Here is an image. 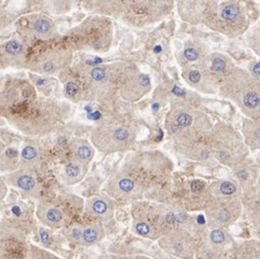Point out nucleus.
Listing matches in <instances>:
<instances>
[{
  "label": "nucleus",
  "instance_id": "9",
  "mask_svg": "<svg viewBox=\"0 0 260 259\" xmlns=\"http://www.w3.org/2000/svg\"><path fill=\"white\" fill-rule=\"evenodd\" d=\"M176 228L174 212L149 202H136L132 210V230L137 236L159 240Z\"/></svg>",
  "mask_w": 260,
  "mask_h": 259
},
{
  "label": "nucleus",
  "instance_id": "21",
  "mask_svg": "<svg viewBox=\"0 0 260 259\" xmlns=\"http://www.w3.org/2000/svg\"><path fill=\"white\" fill-rule=\"evenodd\" d=\"M158 242L166 252L180 258H192L197 249L193 237L183 228L173 229L159 239Z\"/></svg>",
  "mask_w": 260,
  "mask_h": 259
},
{
  "label": "nucleus",
  "instance_id": "40",
  "mask_svg": "<svg viewBox=\"0 0 260 259\" xmlns=\"http://www.w3.org/2000/svg\"><path fill=\"white\" fill-rule=\"evenodd\" d=\"M245 39L248 48L260 57V20L245 33Z\"/></svg>",
  "mask_w": 260,
  "mask_h": 259
},
{
  "label": "nucleus",
  "instance_id": "18",
  "mask_svg": "<svg viewBox=\"0 0 260 259\" xmlns=\"http://www.w3.org/2000/svg\"><path fill=\"white\" fill-rule=\"evenodd\" d=\"M152 90V82L149 75L140 71L135 65L129 64L119 96L127 103L141 101Z\"/></svg>",
  "mask_w": 260,
  "mask_h": 259
},
{
  "label": "nucleus",
  "instance_id": "4",
  "mask_svg": "<svg viewBox=\"0 0 260 259\" xmlns=\"http://www.w3.org/2000/svg\"><path fill=\"white\" fill-rule=\"evenodd\" d=\"M174 163L160 150L136 151L128 155L119 171L124 173L144 191L158 187L171 178Z\"/></svg>",
  "mask_w": 260,
  "mask_h": 259
},
{
  "label": "nucleus",
  "instance_id": "35",
  "mask_svg": "<svg viewBox=\"0 0 260 259\" xmlns=\"http://www.w3.org/2000/svg\"><path fill=\"white\" fill-rule=\"evenodd\" d=\"M254 188L245 192V203L249 221L260 237V195L255 191Z\"/></svg>",
  "mask_w": 260,
  "mask_h": 259
},
{
  "label": "nucleus",
  "instance_id": "17",
  "mask_svg": "<svg viewBox=\"0 0 260 259\" xmlns=\"http://www.w3.org/2000/svg\"><path fill=\"white\" fill-rule=\"evenodd\" d=\"M181 77L190 88L205 95L218 94L222 83L209 67L202 63V60L200 63L181 68Z\"/></svg>",
  "mask_w": 260,
  "mask_h": 259
},
{
  "label": "nucleus",
  "instance_id": "42",
  "mask_svg": "<svg viewBox=\"0 0 260 259\" xmlns=\"http://www.w3.org/2000/svg\"><path fill=\"white\" fill-rule=\"evenodd\" d=\"M247 72L250 76L254 77L255 79L260 80V59L253 60V62L248 65Z\"/></svg>",
  "mask_w": 260,
  "mask_h": 259
},
{
  "label": "nucleus",
  "instance_id": "43",
  "mask_svg": "<svg viewBox=\"0 0 260 259\" xmlns=\"http://www.w3.org/2000/svg\"><path fill=\"white\" fill-rule=\"evenodd\" d=\"M8 193V185L6 184V181L0 179V201H3L4 199L7 197Z\"/></svg>",
  "mask_w": 260,
  "mask_h": 259
},
{
  "label": "nucleus",
  "instance_id": "23",
  "mask_svg": "<svg viewBox=\"0 0 260 259\" xmlns=\"http://www.w3.org/2000/svg\"><path fill=\"white\" fill-rule=\"evenodd\" d=\"M5 181L8 186L19 190L26 199H39L41 186L35 170L21 167L12 173L6 175Z\"/></svg>",
  "mask_w": 260,
  "mask_h": 259
},
{
  "label": "nucleus",
  "instance_id": "10",
  "mask_svg": "<svg viewBox=\"0 0 260 259\" xmlns=\"http://www.w3.org/2000/svg\"><path fill=\"white\" fill-rule=\"evenodd\" d=\"M174 2H117L114 17L135 28H145L158 23L173 11Z\"/></svg>",
  "mask_w": 260,
  "mask_h": 259
},
{
  "label": "nucleus",
  "instance_id": "13",
  "mask_svg": "<svg viewBox=\"0 0 260 259\" xmlns=\"http://www.w3.org/2000/svg\"><path fill=\"white\" fill-rule=\"evenodd\" d=\"M29 245L26 232L19 222L0 220V259H26Z\"/></svg>",
  "mask_w": 260,
  "mask_h": 259
},
{
  "label": "nucleus",
  "instance_id": "2",
  "mask_svg": "<svg viewBox=\"0 0 260 259\" xmlns=\"http://www.w3.org/2000/svg\"><path fill=\"white\" fill-rule=\"evenodd\" d=\"M64 103L48 98H37L12 112L6 119L26 135H45L53 132L69 114Z\"/></svg>",
  "mask_w": 260,
  "mask_h": 259
},
{
  "label": "nucleus",
  "instance_id": "46",
  "mask_svg": "<svg viewBox=\"0 0 260 259\" xmlns=\"http://www.w3.org/2000/svg\"><path fill=\"white\" fill-rule=\"evenodd\" d=\"M136 259H149V258H147V257H138Z\"/></svg>",
  "mask_w": 260,
  "mask_h": 259
},
{
  "label": "nucleus",
  "instance_id": "14",
  "mask_svg": "<svg viewBox=\"0 0 260 259\" xmlns=\"http://www.w3.org/2000/svg\"><path fill=\"white\" fill-rule=\"evenodd\" d=\"M243 204L237 196L210 197L205 205V215L211 228H226L241 216Z\"/></svg>",
  "mask_w": 260,
  "mask_h": 259
},
{
  "label": "nucleus",
  "instance_id": "7",
  "mask_svg": "<svg viewBox=\"0 0 260 259\" xmlns=\"http://www.w3.org/2000/svg\"><path fill=\"white\" fill-rule=\"evenodd\" d=\"M218 94L231 101L248 119L260 121V80L243 68H237L219 88Z\"/></svg>",
  "mask_w": 260,
  "mask_h": 259
},
{
  "label": "nucleus",
  "instance_id": "25",
  "mask_svg": "<svg viewBox=\"0 0 260 259\" xmlns=\"http://www.w3.org/2000/svg\"><path fill=\"white\" fill-rule=\"evenodd\" d=\"M36 215L40 222L50 229L58 230L67 224L69 216L58 204L49 201H40Z\"/></svg>",
  "mask_w": 260,
  "mask_h": 259
},
{
  "label": "nucleus",
  "instance_id": "1",
  "mask_svg": "<svg viewBox=\"0 0 260 259\" xmlns=\"http://www.w3.org/2000/svg\"><path fill=\"white\" fill-rule=\"evenodd\" d=\"M259 8L248 2H206L201 24L228 38L244 35L259 17Z\"/></svg>",
  "mask_w": 260,
  "mask_h": 259
},
{
  "label": "nucleus",
  "instance_id": "27",
  "mask_svg": "<svg viewBox=\"0 0 260 259\" xmlns=\"http://www.w3.org/2000/svg\"><path fill=\"white\" fill-rule=\"evenodd\" d=\"M84 211L90 217L101 222H106L114 217L115 206L109 197L94 196L85 201Z\"/></svg>",
  "mask_w": 260,
  "mask_h": 259
},
{
  "label": "nucleus",
  "instance_id": "30",
  "mask_svg": "<svg viewBox=\"0 0 260 259\" xmlns=\"http://www.w3.org/2000/svg\"><path fill=\"white\" fill-rule=\"evenodd\" d=\"M202 63L209 67L210 71L220 79L221 82L237 68V65L231 57L218 52H213V53L211 52L202 59Z\"/></svg>",
  "mask_w": 260,
  "mask_h": 259
},
{
  "label": "nucleus",
  "instance_id": "12",
  "mask_svg": "<svg viewBox=\"0 0 260 259\" xmlns=\"http://www.w3.org/2000/svg\"><path fill=\"white\" fill-rule=\"evenodd\" d=\"M38 98L36 88L27 80L13 78L0 90V116L6 118Z\"/></svg>",
  "mask_w": 260,
  "mask_h": 259
},
{
  "label": "nucleus",
  "instance_id": "22",
  "mask_svg": "<svg viewBox=\"0 0 260 259\" xmlns=\"http://www.w3.org/2000/svg\"><path fill=\"white\" fill-rule=\"evenodd\" d=\"M17 30L20 34L30 35L41 40H49L57 36L55 23L41 13H31L21 17L17 22Z\"/></svg>",
  "mask_w": 260,
  "mask_h": 259
},
{
  "label": "nucleus",
  "instance_id": "5",
  "mask_svg": "<svg viewBox=\"0 0 260 259\" xmlns=\"http://www.w3.org/2000/svg\"><path fill=\"white\" fill-rule=\"evenodd\" d=\"M114 40V23L105 15H91L69 29L64 36V49L107 53Z\"/></svg>",
  "mask_w": 260,
  "mask_h": 259
},
{
  "label": "nucleus",
  "instance_id": "44",
  "mask_svg": "<svg viewBox=\"0 0 260 259\" xmlns=\"http://www.w3.org/2000/svg\"><path fill=\"white\" fill-rule=\"evenodd\" d=\"M255 191L258 193V195H260V172H259V176H258V180H257V184H256V186H255Z\"/></svg>",
  "mask_w": 260,
  "mask_h": 259
},
{
  "label": "nucleus",
  "instance_id": "38",
  "mask_svg": "<svg viewBox=\"0 0 260 259\" xmlns=\"http://www.w3.org/2000/svg\"><path fill=\"white\" fill-rule=\"evenodd\" d=\"M239 185L231 180H218L214 183L209 188L210 197H231L237 196ZM209 197V198H210Z\"/></svg>",
  "mask_w": 260,
  "mask_h": 259
},
{
  "label": "nucleus",
  "instance_id": "19",
  "mask_svg": "<svg viewBox=\"0 0 260 259\" xmlns=\"http://www.w3.org/2000/svg\"><path fill=\"white\" fill-rule=\"evenodd\" d=\"M173 143L176 150L187 159L199 162H210L214 160L209 132L184 135Z\"/></svg>",
  "mask_w": 260,
  "mask_h": 259
},
{
  "label": "nucleus",
  "instance_id": "41",
  "mask_svg": "<svg viewBox=\"0 0 260 259\" xmlns=\"http://www.w3.org/2000/svg\"><path fill=\"white\" fill-rule=\"evenodd\" d=\"M26 259H59V257L46 248L30 244Z\"/></svg>",
  "mask_w": 260,
  "mask_h": 259
},
{
  "label": "nucleus",
  "instance_id": "24",
  "mask_svg": "<svg viewBox=\"0 0 260 259\" xmlns=\"http://www.w3.org/2000/svg\"><path fill=\"white\" fill-rule=\"evenodd\" d=\"M65 237L75 245L90 247L105 238V229L101 221H95L85 226L75 224L66 229Z\"/></svg>",
  "mask_w": 260,
  "mask_h": 259
},
{
  "label": "nucleus",
  "instance_id": "16",
  "mask_svg": "<svg viewBox=\"0 0 260 259\" xmlns=\"http://www.w3.org/2000/svg\"><path fill=\"white\" fill-rule=\"evenodd\" d=\"M233 239L223 228L207 229L197 247L198 254L203 259H220L226 256L233 246Z\"/></svg>",
  "mask_w": 260,
  "mask_h": 259
},
{
  "label": "nucleus",
  "instance_id": "34",
  "mask_svg": "<svg viewBox=\"0 0 260 259\" xmlns=\"http://www.w3.org/2000/svg\"><path fill=\"white\" fill-rule=\"evenodd\" d=\"M71 148L74 159L89 167L95 155V148L93 145L88 141L82 140V138H74L71 143Z\"/></svg>",
  "mask_w": 260,
  "mask_h": 259
},
{
  "label": "nucleus",
  "instance_id": "31",
  "mask_svg": "<svg viewBox=\"0 0 260 259\" xmlns=\"http://www.w3.org/2000/svg\"><path fill=\"white\" fill-rule=\"evenodd\" d=\"M206 2H177L175 7L180 19L192 25L201 24Z\"/></svg>",
  "mask_w": 260,
  "mask_h": 259
},
{
  "label": "nucleus",
  "instance_id": "3",
  "mask_svg": "<svg viewBox=\"0 0 260 259\" xmlns=\"http://www.w3.org/2000/svg\"><path fill=\"white\" fill-rule=\"evenodd\" d=\"M127 63L112 62L81 69L77 76L81 83L83 101L108 103L119 96Z\"/></svg>",
  "mask_w": 260,
  "mask_h": 259
},
{
  "label": "nucleus",
  "instance_id": "28",
  "mask_svg": "<svg viewBox=\"0 0 260 259\" xmlns=\"http://www.w3.org/2000/svg\"><path fill=\"white\" fill-rule=\"evenodd\" d=\"M26 50L24 43L19 39H10L5 42L0 49V66L13 67L23 65Z\"/></svg>",
  "mask_w": 260,
  "mask_h": 259
},
{
  "label": "nucleus",
  "instance_id": "45",
  "mask_svg": "<svg viewBox=\"0 0 260 259\" xmlns=\"http://www.w3.org/2000/svg\"><path fill=\"white\" fill-rule=\"evenodd\" d=\"M5 149H6V145L4 144V142L2 140H0V154L4 152Z\"/></svg>",
  "mask_w": 260,
  "mask_h": 259
},
{
  "label": "nucleus",
  "instance_id": "33",
  "mask_svg": "<svg viewBox=\"0 0 260 259\" xmlns=\"http://www.w3.org/2000/svg\"><path fill=\"white\" fill-rule=\"evenodd\" d=\"M241 134L248 149H260V121L245 118L242 123Z\"/></svg>",
  "mask_w": 260,
  "mask_h": 259
},
{
  "label": "nucleus",
  "instance_id": "11",
  "mask_svg": "<svg viewBox=\"0 0 260 259\" xmlns=\"http://www.w3.org/2000/svg\"><path fill=\"white\" fill-rule=\"evenodd\" d=\"M137 133L131 125L119 122H102L93 128L91 144L96 150L111 154L133 148Z\"/></svg>",
  "mask_w": 260,
  "mask_h": 259
},
{
  "label": "nucleus",
  "instance_id": "32",
  "mask_svg": "<svg viewBox=\"0 0 260 259\" xmlns=\"http://www.w3.org/2000/svg\"><path fill=\"white\" fill-rule=\"evenodd\" d=\"M88 166L80 163L77 160H71L66 162L62 171H60V178L67 186H73L81 183L88 173Z\"/></svg>",
  "mask_w": 260,
  "mask_h": 259
},
{
  "label": "nucleus",
  "instance_id": "20",
  "mask_svg": "<svg viewBox=\"0 0 260 259\" xmlns=\"http://www.w3.org/2000/svg\"><path fill=\"white\" fill-rule=\"evenodd\" d=\"M107 196L119 202H131L141 200L145 191L135 181L121 171L112 175L105 186Z\"/></svg>",
  "mask_w": 260,
  "mask_h": 259
},
{
  "label": "nucleus",
  "instance_id": "39",
  "mask_svg": "<svg viewBox=\"0 0 260 259\" xmlns=\"http://www.w3.org/2000/svg\"><path fill=\"white\" fill-rule=\"evenodd\" d=\"M235 259H260V241L250 240L236 250Z\"/></svg>",
  "mask_w": 260,
  "mask_h": 259
},
{
  "label": "nucleus",
  "instance_id": "8",
  "mask_svg": "<svg viewBox=\"0 0 260 259\" xmlns=\"http://www.w3.org/2000/svg\"><path fill=\"white\" fill-rule=\"evenodd\" d=\"M213 159L230 169L247 159L249 153L241 132L226 122L215 123L209 132Z\"/></svg>",
  "mask_w": 260,
  "mask_h": 259
},
{
  "label": "nucleus",
  "instance_id": "29",
  "mask_svg": "<svg viewBox=\"0 0 260 259\" xmlns=\"http://www.w3.org/2000/svg\"><path fill=\"white\" fill-rule=\"evenodd\" d=\"M260 170L253 161L245 159L232 169V175L237 180V184L240 188L244 189V191L253 189L258 180Z\"/></svg>",
  "mask_w": 260,
  "mask_h": 259
},
{
  "label": "nucleus",
  "instance_id": "6",
  "mask_svg": "<svg viewBox=\"0 0 260 259\" xmlns=\"http://www.w3.org/2000/svg\"><path fill=\"white\" fill-rule=\"evenodd\" d=\"M214 123L204 111L179 95H172L170 110L166 117V131L172 142L177 138L198 133L210 132Z\"/></svg>",
  "mask_w": 260,
  "mask_h": 259
},
{
  "label": "nucleus",
  "instance_id": "36",
  "mask_svg": "<svg viewBox=\"0 0 260 259\" xmlns=\"http://www.w3.org/2000/svg\"><path fill=\"white\" fill-rule=\"evenodd\" d=\"M21 168L20 151L14 147H8L0 154V172L2 173H12Z\"/></svg>",
  "mask_w": 260,
  "mask_h": 259
},
{
  "label": "nucleus",
  "instance_id": "15",
  "mask_svg": "<svg viewBox=\"0 0 260 259\" xmlns=\"http://www.w3.org/2000/svg\"><path fill=\"white\" fill-rule=\"evenodd\" d=\"M73 62V52L64 48L45 51L31 58L25 67L38 75L59 76Z\"/></svg>",
  "mask_w": 260,
  "mask_h": 259
},
{
  "label": "nucleus",
  "instance_id": "37",
  "mask_svg": "<svg viewBox=\"0 0 260 259\" xmlns=\"http://www.w3.org/2000/svg\"><path fill=\"white\" fill-rule=\"evenodd\" d=\"M21 158V167L35 170L38 168L41 163L40 152L36 146L31 144H27L23 146V148L20 152Z\"/></svg>",
  "mask_w": 260,
  "mask_h": 259
},
{
  "label": "nucleus",
  "instance_id": "26",
  "mask_svg": "<svg viewBox=\"0 0 260 259\" xmlns=\"http://www.w3.org/2000/svg\"><path fill=\"white\" fill-rule=\"evenodd\" d=\"M211 53L207 43L200 39H187L180 51L176 54V59L181 68L200 63L203 58Z\"/></svg>",
  "mask_w": 260,
  "mask_h": 259
}]
</instances>
